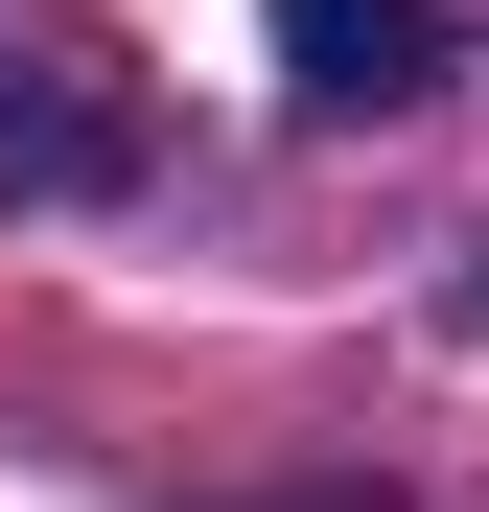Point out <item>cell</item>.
Here are the masks:
<instances>
[{"mask_svg": "<svg viewBox=\"0 0 489 512\" xmlns=\"http://www.w3.org/2000/svg\"><path fill=\"white\" fill-rule=\"evenodd\" d=\"M280 94L303 117H420L443 94V0H280Z\"/></svg>", "mask_w": 489, "mask_h": 512, "instance_id": "cell-1", "label": "cell"}, {"mask_svg": "<svg viewBox=\"0 0 489 512\" xmlns=\"http://www.w3.org/2000/svg\"><path fill=\"white\" fill-rule=\"evenodd\" d=\"M0 187H117V140L70 117V94H24V70H0Z\"/></svg>", "mask_w": 489, "mask_h": 512, "instance_id": "cell-2", "label": "cell"}, {"mask_svg": "<svg viewBox=\"0 0 489 512\" xmlns=\"http://www.w3.org/2000/svg\"><path fill=\"white\" fill-rule=\"evenodd\" d=\"M466 303H489V280H466Z\"/></svg>", "mask_w": 489, "mask_h": 512, "instance_id": "cell-3", "label": "cell"}]
</instances>
